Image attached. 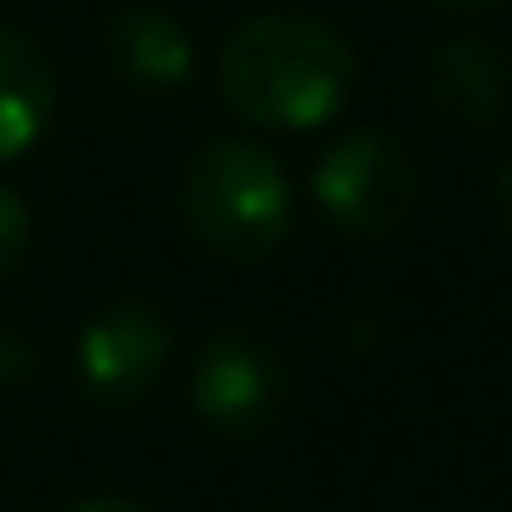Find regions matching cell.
Here are the masks:
<instances>
[{"mask_svg": "<svg viewBox=\"0 0 512 512\" xmlns=\"http://www.w3.org/2000/svg\"><path fill=\"white\" fill-rule=\"evenodd\" d=\"M356 85L350 43L308 13H253L217 49V97L266 133H302L344 109Z\"/></svg>", "mask_w": 512, "mask_h": 512, "instance_id": "obj_1", "label": "cell"}, {"mask_svg": "<svg viewBox=\"0 0 512 512\" xmlns=\"http://www.w3.org/2000/svg\"><path fill=\"white\" fill-rule=\"evenodd\" d=\"M181 223L223 266H266L290 241L296 193L284 163L253 139H211L181 163Z\"/></svg>", "mask_w": 512, "mask_h": 512, "instance_id": "obj_2", "label": "cell"}, {"mask_svg": "<svg viewBox=\"0 0 512 512\" xmlns=\"http://www.w3.org/2000/svg\"><path fill=\"white\" fill-rule=\"evenodd\" d=\"M314 199L320 211L356 235V241H380L392 235L416 199H422V163L410 151L404 133L392 127H356L344 139H332L314 163Z\"/></svg>", "mask_w": 512, "mask_h": 512, "instance_id": "obj_3", "label": "cell"}, {"mask_svg": "<svg viewBox=\"0 0 512 512\" xmlns=\"http://www.w3.org/2000/svg\"><path fill=\"white\" fill-rule=\"evenodd\" d=\"M290 404V368L278 356V344L266 332H211L199 362H193V416L217 434V440H260L278 428Z\"/></svg>", "mask_w": 512, "mask_h": 512, "instance_id": "obj_4", "label": "cell"}, {"mask_svg": "<svg viewBox=\"0 0 512 512\" xmlns=\"http://www.w3.org/2000/svg\"><path fill=\"white\" fill-rule=\"evenodd\" d=\"M175 332L169 314L145 296H115L79 332V386L97 404H133L169 362Z\"/></svg>", "mask_w": 512, "mask_h": 512, "instance_id": "obj_5", "label": "cell"}, {"mask_svg": "<svg viewBox=\"0 0 512 512\" xmlns=\"http://www.w3.org/2000/svg\"><path fill=\"white\" fill-rule=\"evenodd\" d=\"M428 103L440 121L464 127V133H482V127H500L512 115V55L488 37H452L428 55Z\"/></svg>", "mask_w": 512, "mask_h": 512, "instance_id": "obj_6", "label": "cell"}, {"mask_svg": "<svg viewBox=\"0 0 512 512\" xmlns=\"http://www.w3.org/2000/svg\"><path fill=\"white\" fill-rule=\"evenodd\" d=\"M97 43H103L109 73L139 97H163V91L187 85V73H193V43H187L181 19L163 13V7H145V0L115 7L103 19Z\"/></svg>", "mask_w": 512, "mask_h": 512, "instance_id": "obj_7", "label": "cell"}, {"mask_svg": "<svg viewBox=\"0 0 512 512\" xmlns=\"http://www.w3.org/2000/svg\"><path fill=\"white\" fill-rule=\"evenodd\" d=\"M55 103L61 73L49 49L19 25H0V163L37 151V139L55 127Z\"/></svg>", "mask_w": 512, "mask_h": 512, "instance_id": "obj_8", "label": "cell"}, {"mask_svg": "<svg viewBox=\"0 0 512 512\" xmlns=\"http://www.w3.org/2000/svg\"><path fill=\"white\" fill-rule=\"evenodd\" d=\"M31 241H37V223L25 211V199L13 187H0V284L31 260Z\"/></svg>", "mask_w": 512, "mask_h": 512, "instance_id": "obj_9", "label": "cell"}, {"mask_svg": "<svg viewBox=\"0 0 512 512\" xmlns=\"http://www.w3.org/2000/svg\"><path fill=\"white\" fill-rule=\"evenodd\" d=\"M31 374H37V344H31V332L13 326V320H0V380L19 386V380H31Z\"/></svg>", "mask_w": 512, "mask_h": 512, "instance_id": "obj_10", "label": "cell"}, {"mask_svg": "<svg viewBox=\"0 0 512 512\" xmlns=\"http://www.w3.org/2000/svg\"><path fill=\"white\" fill-rule=\"evenodd\" d=\"M494 217H500V229L512 235V151H506V163L494 169Z\"/></svg>", "mask_w": 512, "mask_h": 512, "instance_id": "obj_11", "label": "cell"}, {"mask_svg": "<svg viewBox=\"0 0 512 512\" xmlns=\"http://www.w3.org/2000/svg\"><path fill=\"white\" fill-rule=\"evenodd\" d=\"M67 512H151V506H139L127 494H91V500H73Z\"/></svg>", "mask_w": 512, "mask_h": 512, "instance_id": "obj_12", "label": "cell"}, {"mask_svg": "<svg viewBox=\"0 0 512 512\" xmlns=\"http://www.w3.org/2000/svg\"><path fill=\"white\" fill-rule=\"evenodd\" d=\"M440 13H494V7H506V0H434Z\"/></svg>", "mask_w": 512, "mask_h": 512, "instance_id": "obj_13", "label": "cell"}]
</instances>
